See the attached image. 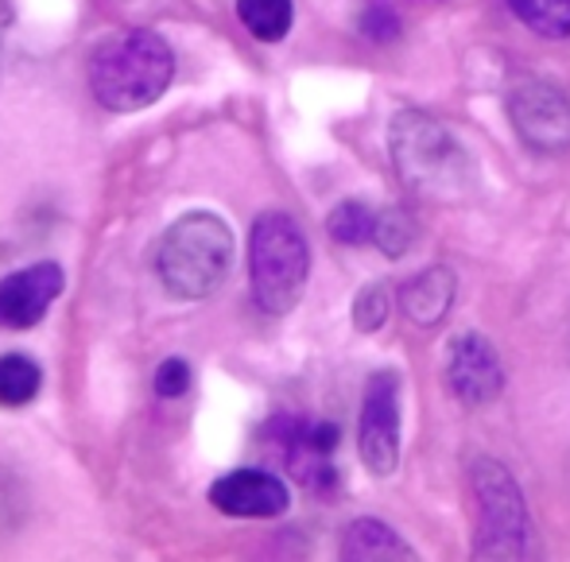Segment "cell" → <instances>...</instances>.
<instances>
[{
    "mask_svg": "<svg viewBox=\"0 0 570 562\" xmlns=\"http://www.w3.org/2000/svg\"><path fill=\"white\" fill-rule=\"evenodd\" d=\"M90 93L109 112H136L156 106L175 78V55L156 31H120L94 47Z\"/></svg>",
    "mask_w": 570,
    "mask_h": 562,
    "instance_id": "cell-1",
    "label": "cell"
},
{
    "mask_svg": "<svg viewBox=\"0 0 570 562\" xmlns=\"http://www.w3.org/2000/svg\"><path fill=\"white\" fill-rule=\"evenodd\" d=\"M389 144L392 164L412 195L428 203H462L473 190V159L428 112H396Z\"/></svg>",
    "mask_w": 570,
    "mask_h": 562,
    "instance_id": "cell-2",
    "label": "cell"
},
{
    "mask_svg": "<svg viewBox=\"0 0 570 562\" xmlns=\"http://www.w3.org/2000/svg\"><path fill=\"white\" fill-rule=\"evenodd\" d=\"M233 268V229L218 214L195 210L167 225L156 253V272L175 299H210Z\"/></svg>",
    "mask_w": 570,
    "mask_h": 562,
    "instance_id": "cell-3",
    "label": "cell"
},
{
    "mask_svg": "<svg viewBox=\"0 0 570 562\" xmlns=\"http://www.w3.org/2000/svg\"><path fill=\"white\" fill-rule=\"evenodd\" d=\"M311 272V245L303 225L284 210H268L248 233V279L264 315H287L303 299Z\"/></svg>",
    "mask_w": 570,
    "mask_h": 562,
    "instance_id": "cell-4",
    "label": "cell"
},
{
    "mask_svg": "<svg viewBox=\"0 0 570 562\" xmlns=\"http://www.w3.org/2000/svg\"><path fill=\"white\" fill-rule=\"evenodd\" d=\"M470 512H473V555L478 559H528L532 532L528 509L512 473L489 454L470 462Z\"/></svg>",
    "mask_w": 570,
    "mask_h": 562,
    "instance_id": "cell-5",
    "label": "cell"
},
{
    "mask_svg": "<svg viewBox=\"0 0 570 562\" xmlns=\"http://www.w3.org/2000/svg\"><path fill=\"white\" fill-rule=\"evenodd\" d=\"M361 462L373 477H389L400 462V376L373 373L365 384L357 427Z\"/></svg>",
    "mask_w": 570,
    "mask_h": 562,
    "instance_id": "cell-6",
    "label": "cell"
},
{
    "mask_svg": "<svg viewBox=\"0 0 570 562\" xmlns=\"http://www.w3.org/2000/svg\"><path fill=\"white\" fill-rule=\"evenodd\" d=\"M509 117H512L517 136L532 151L559 156V151L570 148V101H567V93H559L551 82L524 78V82L512 86Z\"/></svg>",
    "mask_w": 570,
    "mask_h": 562,
    "instance_id": "cell-7",
    "label": "cell"
},
{
    "mask_svg": "<svg viewBox=\"0 0 570 562\" xmlns=\"http://www.w3.org/2000/svg\"><path fill=\"white\" fill-rule=\"evenodd\" d=\"M268 438L279 446L287 470L311 489L338 485L334 473V450H338V427L331 423H303V420H276L268 423Z\"/></svg>",
    "mask_w": 570,
    "mask_h": 562,
    "instance_id": "cell-8",
    "label": "cell"
},
{
    "mask_svg": "<svg viewBox=\"0 0 570 562\" xmlns=\"http://www.w3.org/2000/svg\"><path fill=\"white\" fill-rule=\"evenodd\" d=\"M62 268L55 260L31 264L0 279V331H31L62 295Z\"/></svg>",
    "mask_w": 570,
    "mask_h": 562,
    "instance_id": "cell-9",
    "label": "cell"
},
{
    "mask_svg": "<svg viewBox=\"0 0 570 562\" xmlns=\"http://www.w3.org/2000/svg\"><path fill=\"white\" fill-rule=\"evenodd\" d=\"M446 384L465 407H485L501 396L504 365L481 334H458L446 357Z\"/></svg>",
    "mask_w": 570,
    "mask_h": 562,
    "instance_id": "cell-10",
    "label": "cell"
},
{
    "mask_svg": "<svg viewBox=\"0 0 570 562\" xmlns=\"http://www.w3.org/2000/svg\"><path fill=\"white\" fill-rule=\"evenodd\" d=\"M210 504L226 516L240 520H268L287 512L292 493L287 485L268 470H233L222 481H214L210 489Z\"/></svg>",
    "mask_w": 570,
    "mask_h": 562,
    "instance_id": "cell-11",
    "label": "cell"
},
{
    "mask_svg": "<svg viewBox=\"0 0 570 562\" xmlns=\"http://www.w3.org/2000/svg\"><path fill=\"white\" fill-rule=\"evenodd\" d=\"M454 287H458L454 272L446 268V264H435V268L420 272V276L404 287V295H400L407 323L423 326V331H431V326L443 323L446 310H451V303H454Z\"/></svg>",
    "mask_w": 570,
    "mask_h": 562,
    "instance_id": "cell-12",
    "label": "cell"
},
{
    "mask_svg": "<svg viewBox=\"0 0 570 562\" xmlns=\"http://www.w3.org/2000/svg\"><path fill=\"white\" fill-rule=\"evenodd\" d=\"M342 559H415V551L381 520H357L342 535Z\"/></svg>",
    "mask_w": 570,
    "mask_h": 562,
    "instance_id": "cell-13",
    "label": "cell"
},
{
    "mask_svg": "<svg viewBox=\"0 0 570 562\" xmlns=\"http://www.w3.org/2000/svg\"><path fill=\"white\" fill-rule=\"evenodd\" d=\"M237 16L261 43H279L292 31L295 4L292 0H237Z\"/></svg>",
    "mask_w": 570,
    "mask_h": 562,
    "instance_id": "cell-14",
    "label": "cell"
},
{
    "mask_svg": "<svg viewBox=\"0 0 570 562\" xmlns=\"http://www.w3.org/2000/svg\"><path fill=\"white\" fill-rule=\"evenodd\" d=\"M43 388V368L23 353L0 357V407H28Z\"/></svg>",
    "mask_w": 570,
    "mask_h": 562,
    "instance_id": "cell-15",
    "label": "cell"
},
{
    "mask_svg": "<svg viewBox=\"0 0 570 562\" xmlns=\"http://www.w3.org/2000/svg\"><path fill=\"white\" fill-rule=\"evenodd\" d=\"M512 12L543 39L570 36V0H509Z\"/></svg>",
    "mask_w": 570,
    "mask_h": 562,
    "instance_id": "cell-16",
    "label": "cell"
},
{
    "mask_svg": "<svg viewBox=\"0 0 570 562\" xmlns=\"http://www.w3.org/2000/svg\"><path fill=\"white\" fill-rule=\"evenodd\" d=\"M373 221H376V214L368 210V206L342 203L338 210L331 214L326 229H331V237L338 240V245H365V240H373Z\"/></svg>",
    "mask_w": 570,
    "mask_h": 562,
    "instance_id": "cell-17",
    "label": "cell"
},
{
    "mask_svg": "<svg viewBox=\"0 0 570 562\" xmlns=\"http://www.w3.org/2000/svg\"><path fill=\"white\" fill-rule=\"evenodd\" d=\"M373 245L381 248L384 256H404L412 248V221L404 218V210H381L373 221Z\"/></svg>",
    "mask_w": 570,
    "mask_h": 562,
    "instance_id": "cell-18",
    "label": "cell"
},
{
    "mask_svg": "<svg viewBox=\"0 0 570 562\" xmlns=\"http://www.w3.org/2000/svg\"><path fill=\"white\" fill-rule=\"evenodd\" d=\"M28 516V489L12 470L0 465V535H12Z\"/></svg>",
    "mask_w": 570,
    "mask_h": 562,
    "instance_id": "cell-19",
    "label": "cell"
},
{
    "mask_svg": "<svg viewBox=\"0 0 570 562\" xmlns=\"http://www.w3.org/2000/svg\"><path fill=\"white\" fill-rule=\"evenodd\" d=\"M389 287L384 284H368L361 287L357 303H353V326L361 334H376L384 323H389Z\"/></svg>",
    "mask_w": 570,
    "mask_h": 562,
    "instance_id": "cell-20",
    "label": "cell"
},
{
    "mask_svg": "<svg viewBox=\"0 0 570 562\" xmlns=\"http://www.w3.org/2000/svg\"><path fill=\"white\" fill-rule=\"evenodd\" d=\"M190 381H195V376H190V365L183 357H167L164 365L156 368V396L159 400H179V396H187L190 392Z\"/></svg>",
    "mask_w": 570,
    "mask_h": 562,
    "instance_id": "cell-21",
    "label": "cell"
},
{
    "mask_svg": "<svg viewBox=\"0 0 570 562\" xmlns=\"http://www.w3.org/2000/svg\"><path fill=\"white\" fill-rule=\"evenodd\" d=\"M365 31H368L373 39L396 36V16H392L389 8H373V12H365Z\"/></svg>",
    "mask_w": 570,
    "mask_h": 562,
    "instance_id": "cell-22",
    "label": "cell"
}]
</instances>
